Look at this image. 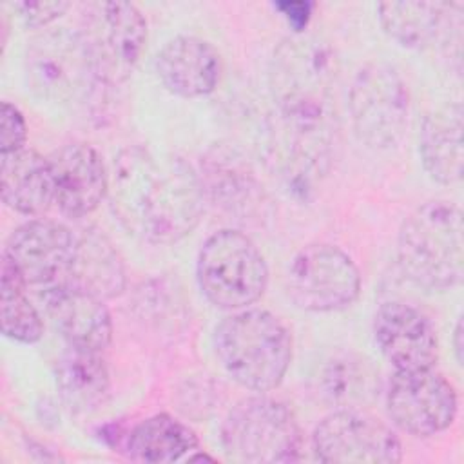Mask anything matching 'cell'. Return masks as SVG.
Here are the masks:
<instances>
[{"label": "cell", "instance_id": "1", "mask_svg": "<svg viewBox=\"0 0 464 464\" xmlns=\"http://www.w3.org/2000/svg\"><path fill=\"white\" fill-rule=\"evenodd\" d=\"M335 83V56L326 44L290 38L274 51V161L294 181H312L330 165L339 130Z\"/></svg>", "mask_w": 464, "mask_h": 464}, {"label": "cell", "instance_id": "2", "mask_svg": "<svg viewBox=\"0 0 464 464\" xmlns=\"http://www.w3.org/2000/svg\"><path fill=\"white\" fill-rule=\"evenodd\" d=\"M109 190L118 219L152 245L179 241L203 214L199 174L179 156L147 147H130L116 158Z\"/></svg>", "mask_w": 464, "mask_h": 464}, {"label": "cell", "instance_id": "3", "mask_svg": "<svg viewBox=\"0 0 464 464\" xmlns=\"http://www.w3.org/2000/svg\"><path fill=\"white\" fill-rule=\"evenodd\" d=\"M462 212L448 199L417 207L401 225L397 257L408 279L430 290H448L462 281Z\"/></svg>", "mask_w": 464, "mask_h": 464}, {"label": "cell", "instance_id": "4", "mask_svg": "<svg viewBox=\"0 0 464 464\" xmlns=\"http://www.w3.org/2000/svg\"><path fill=\"white\" fill-rule=\"evenodd\" d=\"M214 348L225 372L254 392L277 388L292 361V337L286 326L259 308L225 317L216 326Z\"/></svg>", "mask_w": 464, "mask_h": 464}, {"label": "cell", "instance_id": "5", "mask_svg": "<svg viewBox=\"0 0 464 464\" xmlns=\"http://www.w3.org/2000/svg\"><path fill=\"white\" fill-rule=\"evenodd\" d=\"M221 444L232 462H295L301 457V430L286 404L256 395L230 408L221 424Z\"/></svg>", "mask_w": 464, "mask_h": 464}, {"label": "cell", "instance_id": "6", "mask_svg": "<svg viewBox=\"0 0 464 464\" xmlns=\"http://www.w3.org/2000/svg\"><path fill=\"white\" fill-rule=\"evenodd\" d=\"M198 283L212 304L239 310L265 294L268 268L246 234L223 228L214 232L199 250Z\"/></svg>", "mask_w": 464, "mask_h": 464}, {"label": "cell", "instance_id": "7", "mask_svg": "<svg viewBox=\"0 0 464 464\" xmlns=\"http://www.w3.org/2000/svg\"><path fill=\"white\" fill-rule=\"evenodd\" d=\"M96 76L114 85L127 80L147 42V20L130 2H89L82 5L78 29Z\"/></svg>", "mask_w": 464, "mask_h": 464}, {"label": "cell", "instance_id": "8", "mask_svg": "<svg viewBox=\"0 0 464 464\" xmlns=\"http://www.w3.org/2000/svg\"><path fill=\"white\" fill-rule=\"evenodd\" d=\"M31 89L58 105L85 102L102 85L78 31L47 29L38 34L25 54Z\"/></svg>", "mask_w": 464, "mask_h": 464}, {"label": "cell", "instance_id": "9", "mask_svg": "<svg viewBox=\"0 0 464 464\" xmlns=\"http://www.w3.org/2000/svg\"><path fill=\"white\" fill-rule=\"evenodd\" d=\"M348 109L361 141L372 149H390L408 129L410 92L395 67L368 62L352 80Z\"/></svg>", "mask_w": 464, "mask_h": 464}, {"label": "cell", "instance_id": "10", "mask_svg": "<svg viewBox=\"0 0 464 464\" xmlns=\"http://www.w3.org/2000/svg\"><path fill=\"white\" fill-rule=\"evenodd\" d=\"M359 268L352 257L335 245H306L290 261L286 294L301 310H343L359 297Z\"/></svg>", "mask_w": 464, "mask_h": 464}, {"label": "cell", "instance_id": "11", "mask_svg": "<svg viewBox=\"0 0 464 464\" xmlns=\"http://www.w3.org/2000/svg\"><path fill=\"white\" fill-rule=\"evenodd\" d=\"M315 457L326 464H393L402 459L395 431L377 417L343 408L324 417L314 430Z\"/></svg>", "mask_w": 464, "mask_h": 464}, {"label": "cell", "instance_id": "12", "mask_svg": "<svg viewBox=\"0 0 464 464\" xmlns=\"http://www.w3.org/2000/svg\"><path fill=\"white\" fill-rule=\"evenodd\" d=\"M386 410L402 431L430 437L455 420L457 393L451 382L433 368L397 370L386 390Z\"/></svg>", "mask_w": 464, "mask_h": 464}, {"label": "cell", "instance_id": "13", "mask_svg": "<svg viewBox=\"0 0 464 464\" xmlns=\"http://www.w3.org/2000/svg\"><path fill=\"white\" fill-rule=\"evenodd\" d=\"M72 252L74 232L49 219L20 225L2 250L20 272L25 286H44V290L67 283Z\"/></svg>", "mask_w": 464, "mask_h": 464}, {"label": "cell", "instance_id": "14", "mask_svg": "<svg viewBox=\"0 0 464 464\" xmlns=\"http://www.w3.org/2000/svg\"><path fill=\"white\" fill-rule=\"evenodd\" d=\"M373 335L395 370L433 368L439 339L430 317L404 301H388L373 317Z\"/></svg>", "mask_w": 464, "mask_h": 464}, {"label": "cell", "instance_id": "15", "mask_svg": "<svg viewBox=\"0 0 464 464\" xmlns=\"http://www.w3.org/2000/svg\"><path fill=\"white\" fill-rule=\"evenodd\" d=\"M56 198L69 218H83L98 208L109 192V174L98 150L87 143H67L49 156Z\"/></svg>", "mask_w": 464, "mask_h": 464}, {"label": "cell", "instance_id": "16", "mask_svg": "<svg viewBox=\"0 0 464 464\" xmlns=\"http://www.w3.org/2000/svg\"><path fill=\"white\" fill-rule=\"evenodd\" d=\"M49 317L71 348L103 352L112 339V321L103 299L67 283L44 290Z\"/></svg>", "mask_w": 464, "mask_h": 464}, {"label": "cell", "instance_id": "17", "mask_svg": "<svg viewBox=\"0 0 464 464\" xmlns=\"http://www.w3.org/2000/svg\"><path fill=\"white\" fill-rule=\"evenodd\" d=\"M161 83L181 98L210 94L221 78L223 63L218 49L198 36L169 40L156 58Z\"/></svg>", "mask_w": 464, "mask_h": 464}, {"label": "cell", "instance_id": "18", "mask_svg": "<svg viewBox=\"0 0 464 464\" xmlns=\"http://www.w3.org/2000/svg\"><path fill=\"white\" fill-rule=\"evenodd\" d=\"M460 4L390 0L379 4L384 33L410 49H426L460 31Z\"/></svg>", "mask_w": 464, "mask_h": 464}, {"label": "cell", "instance_id": "19", "mask_svg": "<svg viewBox=\"0 0 464 464\" xmlns=\"http://www.w3.org/2000/svg\"><path fill=\"white\" fill-rule=\"evenodd\" d=\"M0 156L2 201L25 216H40L47 212L56 198L49 158H44L31 149Z\"/></svg>", "mask_w": 464, "mask_h": 464}, {"label": "cell", "instance_id": "20", "mask_svg": "<svg viewBox=\"0 0 464 464\" xmlns=\"http://www.w3.org/2000/svg\"><path fill=\"white\" fill-rule=\"evenodd\" d=\"M67 285L100 299H111L125 288V268L118 250L98 230L85 228L74 234V252Z\"/></svg>", "mask_w": 464, "mask_h": 464}, {"label": "cell", "instance_id": "21", "mask_svg": "<svg viewBox=\"0 0 464 464\" xmlns=\"http://www.w3.org/2000/svg\"><path fill=\"white\" fill-rule=\"evenodd\" d=\"M462 105L448 103L426 116L419 152L426 172L439 183L451 185L462 178Z\"/></svg>", "mask_w": 464, "mask_h": 464}, {"label": "cell", "instance_id": "22", "mask_svg": "<svg viewBox=\"0 0 464 464\" xmlns=\"http://www.w3.org/2000/svg\"><path fill=\"white\" fill-rule=\"evenodd\" d=\"M54 377L60 399L72 413H91L109 395V370L98 352L69 346L56 361Z\"/></svg>", "mask_w": 464, "mask_h": 464}, {"label": "cell", "instance_id": "23", "mask_svg": "<svg viewBox=\"0 0 464 464\" xmlns=\"http://www.w3.org/2000/svg\"><path fill=\"white\" fill-rule=\"evenodd\" d=\"M203 194L236 219H256L263 212L265 194L256 178L230 154H216L199 174Z\"/></svg>", "mask_w": 464, "mask_h": 464}, {"label": "cell", "instance_id": "24", "mask_svg": "<svg viewBox=\"0 0 464 464\" xmlns=\"http://www.w3.org/2000/svg\"><path fill=\"white\" fill-rule=\"evenodd\" d=\"M196 448V433L169 413H158L138 422L125 440L127 457L145 464H169Z\"/></svg>", "mask_w": 464, "mask_h": 464}, {"label": "cell", "instance_id": "25", "mask_svg": "<svg viewBox=\"0 0 464 464\" xmlns=\"http://www.w3.org/2000/svg\"><path fill=\"white\" fill-rule=\"evenodd\" d=\"M24 279L13 261L2 254L0 263V326L2 334L18 343L33 344L44 334L36 308L24 294Z\"/></svg>", "mask_w": 464, "mask_h": 464}, {"label": "cell", "instance_id": "26", "mask_svg": "<svg viewBox=\"0 0 464 464\" xmlns=\"http://www.w3.org/2000/svg\"><path fill=\"white\" fill-rule=\"evenodd\" d=\"M324 395L343 406L355 408L375 393V373L357 357H343L332 361L323 373Z\"/></svg>", "mask_w": 464, "mask_h": 464}, {"label": "cell", "instance_id": "27", "mask_svg": "<svg viewBox=\"0 0 464 464\" xmlns=\"http://www.w3.org/2000/svg\"><path fill=\"white\" fill-rule=\"evenodd\" d=\"M27 125L24 114L9 102H2L0 109V154L25 149Z\"/></svg>", "mask_w": 464, "mask_h": 464}, {"label": "cell", "instance_id": "28", "mask_svg": "<svg viewBox=\"0 0 464 464\" xmlns=\"http://www.w3.org/2000/svg\"><path fill=\"white\" fill-rule=\"evenodd\" d=\"M69 2L54 0V2H14L9 4L13 11L22 18V22L29 27H45L53 20L60 18L67 9Z\"/></svg>", "mask_w": 464, "mask_h": 464}, {"label": "cell", "instance_id": "29", "mask_svg": "<svg viewBox=\"0 0 464 464\" xmlns=\"http://www.w3.org/2000/svg\"><path fill=\"white\" fill-rule=\"evenodd\" d=\"M276 7L281 9L283 14H286L290 24L297 31H301L303 25H306V22H308L314 4H310V2H279V4H276Z\"/></svg>", "mask_w": 464, "mask_h": 464}, {"label": "cell", "instance_id": "30", "mask_svg": "<svg viewBox=\"0 0 464 464\" xmlns=\"http://www.w3.org/2000/svg\"><path fill=\"white\" fill-rule=\"evenodd\" d=\"M462 319L459 317L457 324H455V332H453V346H455V357L459 361V364H462V350H464V344H462Z\"/></svg>", "mask_w": 464, "mask_h": 464}]
</instances>
